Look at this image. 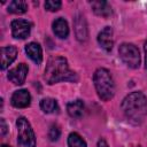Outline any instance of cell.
Instances as JSON below:
<instances>
[{"label": "cell", "instance_id": "15", "mask_svg": "<svg viewBox=\"0 0 147 147\" xmlns=\"http://www.w3.org/2000/svg\"><path fill=\"white\" fill-rule=\"evenodd\" d=\"M52 28H53V32L56 37L61 38V39H65L69 34V26H68V22L62 18V17H59L56 18L53 24H52Z\"/></svg>", "mask_w": 147, "mask_h": 147}, {"label": "cell", "instance_id": "1", "mask_svg": "<svg viewBox=\"0 0 147 147\" xmlns=\"http://www.w3.org/2000/svg\"><path fill=\"white\" fill-rule=\"evenodd\" d=\"M121 107L126 119L133 125H140L147 116V98L142 92L136 91L126 95Z\"/></svg>", "mask_w": 147, "mask_h": 147}, {"label": "cell", "instance_id": "9", "mask_svg": "<svg viewBox=\"0 0 147 147\" xmlns=\"http://www.w3.org/2000/svg\"><path fill=\"white\" fill-rule=\"evenodd\" d=\"M98 42L107 52H110L114 46V32L110 26L103 28L98 34Z\"/></svg>", "mask_w": 147, "mask_h": 147}, {"label": "cell", "instance_id": "16", "mask_svg": "<svg viewBox=\"0 0 147 147\" xmlns=\"http://www.w3.org/2000/svg\"><path fill=\"white\" fill-rule=\"evenodd\" d=\"M40 108L46 114H54L59 113V105L57 101L53 98H44L40 101Z\"/></svg>", "mask_w": 147, "mask_h": 147}, {"label": "cell", "instance_id": "4", "mask_svg": "<svg viewBox=\"0 0 147 147\" xmlns=\"http://www.w3.org/2000/svg\"><path fill=\"white\" fill-rule=\"evenodd\" d=\"M17 127V146L18 147H36L34 132L25 117H18L16 121Z\"/></svg>", "mask_w": 147, "mask_h": 147}, {"label": "cell", "instance_id": "13", "mask_svg": "<svg viewBox=\"0 0 147 147\" xmlns=\"http://www.w3.org/2000/svg\"><path fill=\"white\" fill-rule=\"evenodd\" d=\"M25 53L36 64L42 62V49L38 42H29L25 46Z\"/></svg>", "mask_w": 147, "mask_h": 147}, {"label": "cell", "instance_id": "19", "mask_svg": "<svg viewBox=\"0 0 147 147\" xmlns=\"http://www.w3.org/2000/svg\"><path fill=\"white\" fill-rule=\"evenodd\" d=\"M60 134H61V130H60L59 125L53 124L49 127V131H48V138H49V140L51 141H56L60 138Z\"/></svg>", "mask_w": 147, "mask_h": 147}, {"label": "cell", "instance_id": "22", "mask_svg": "<svg viewBox=\"0 0 147 147\" xmlns=\"http://www.w3.org/2000/svg\"><path fill=\"white\" fill-rule=\"evenodd\" d=\"M96 147H109V146H108V144L106 142V140H103V139H100V140L98 141V145H96Z\"/></svg>", "mask_w": 147, "mask_h": 147}, {"label": "cell", "instance_id": "24", "mask_svg": "<svg viewBox=\"0 0 147 147\" xmlns=\"http://www.w3.org/2000/svg\"><path fill=\"white\" fill-rule=\"evenodd\" d=\"M1 147H10V146H8V145H5V144H3V145H1Z\"/></svg>", "mask_w": 147, "mask_h": 147}, {"label": "cell", "instance_id": "12", "mask_svg": "<svg viewBox=\"0 0 147 147\" xmlns=\"http://www.w3.org/2000/svg\"><path fill=\"white\" fill-rule=\"evenodd\" d=\"M91 7L95 15L101 17H108L111 15V6L108 1L105 0H95L91 2Z\"/></svg>", "mask_w": 147, "mask_h": 147}, {"label": "cell", "instance_id": "8", "mask_svg": "<svg viewBox=\"0 0 147 147\" xmlns=\"http://www.w3.org/2000/svg\"><path fill=\"white\" fill-rule=\"evenodd\" d=\"M10 102L15 108H26L31 103V95L28 90H17L13 93Z\"/></svg>", "mask_w": 147, "mask_h": 147}, {"label": "cell", "instance_id": "14", "mask_svg": "<svg viewBox=\"0 0 147 147\" xmlns=\"http://www.w3.org/2000/svg\"><path fill=\"white\" fill-rule=\"evenodd\" d=\"M84 110H85V105L80 99L70 101L67 105V113L72 118H80L84 114Z\"/></svg>", "mask_w": 147, "mask_h": 147}, {"label": "cell", "instance_id": "18", "mask_svg": "<svg viewBox=\"0 0 147 147\" xmlns=\"http://www.w3.org/2000/svg\"><path fill=\"white\" fill-rule=\"evenodd\" d=\"M68 147H87V145L77 132H71L68 137Z\"/></svg>", "mask_w": 147, "mask_h": 147}, {"label": "cell", "instance_id": "23", "mask_svg": "<svg viewBox=\"0 0 147 147\" xmlns=\"http://www.w3.org/2000/svg\"><path fill=\"white\" fill-rule=\"evenodd\" d=\"M144 52H145V68L147 69V41L144 44Z\"/></svg>", "mask_w": 147, "mask_h": 147}, {"label": "cell", "instance_id": "11", "mask_svg": "<svg viewBox=\"0 0 147 147\" xmlns=\"http://www.w3.org/2000/svg\"><path fill=\"white\" fill-rule=\"evenodd\" d=\"M17 56V48L15 46H5L1 48V69L5 70L11 64Z\"/></svg>", "mask_w": 147, "mask_h": 147}, {"label": "cell", "instance_id": "3", "mask_svg": "<svg viewBox=\"0 0 147 147\" xmlns=\"http://www.w3.org/2000/svg\"><path fill=\"white\" fill-rule=\"evenodd\" d=\"M93 83L98 96L103 101H109L115 95V83L110 71L106 68H99L93 75Z\"/></svg>", "mask_w": 147, "mask_h": 147}, {"label": "cell", "instance_id": "7", "mask_svg": "<svg viewBox=\"0 0 147 147\" xmlns=\"http://www.w3.org/2000/svg\"><path fill=\"white\" fill-rule=\"evenodd\" d=\"M29 68L25 63H20L15 68L10 69L7 74V78L15 85H22L25 82Z\"/></svg>", "mask_w": 147, "mask_h": 147}, {"label": "cell", "instance_id": "6", "mask_svg": "<svg viewBox=\"0 0 147 147\" xmlns=\"http://www.w3.org/2000/svg\"><path fill=\"white\" fill-rule=\"evenodd\" d=\"M11 34L16 39H25L31 31V23L26 20H14L10 24Z\"/></svg>", "mask_w": 147, "mask_h": 147}, {"label": "cell", "instance_id": "21", "mask_svg": "<svg viewBox=\"0 0 147 147\" xmlns=\"http://www.w3.org/2000/svg\"><path fill=\"white\" fill-rule=\"evenodd\" d=\"M0 132H1V136H5L7 132V124L3 118H0Z\"/></svg>", "mask_w": 147, "mask_h": 147}, {"label": "cell", "instance_id": "2", "mask_svg": "<svg viewBox=\"0 0 147 147\" xmlns=\"http://www.w3.org/2000/svg\"><path fill=\"white\" fill-rule=\"evenodd\" d=\"M44 79L47 84H56L60 82H72L76 83L78 80V76L76 72L70 70L68 65V61L63 56H52L46 64Z\"/></svg>", "mask_w": 147, "mask_h": 147}, {"label": "cell", "instance_id": "17", "mask_svg": "<svg viewBox=\"0 0 147 147\" xmlns=\"http://www.w3.org/2000/svg\"><path fill=\"white\" fill-rule=\"evenodd\" d=\"M7 10L11 14H24L28 10V3L23 0H13Z\"/></svg>", "mask_w": 147, "mask_h": 147}, {"label": "cell", "instance_id": "5", "mask_svg": "<svg viewBox=\"0 0 147 147\" xmlns=\"http://www.w3.org/2000/svg\"><path fill=\"white\" fill-rule=\"evenodd\" d=\"M118 55L121 60L130 68L137 69L140 65V53L137 46L133 44L124 42L118 48Z\"/></svg>", "mask_w": 147, "mask_h": 147}, {"label": "cell", "instance_id": "10", "mask_svg": "<svg viewBox=\"0 0 147 147\" xmlns=\"http://www.w3.org/2000/svg\"><path fill=\"white\" fill-rule=\"evenodd\" d=\"M74 26H75V34L78 41L84 42L87 40V24L85 21V17L82 15H77L74 22Z\"/></svg>", "mask_w": 147, "mask_h": 147}, {"label": "cell", "instance_id": "20", "mask_svg": "<svg viewBox=\"0 0 147 147\" xmlns=\"http://www.w3.org/2000/svg\"><path fill=\"white\" fill-rule=\"evenodd\" d=\"M61 6H62V2L59 0H55V1L54 0H47L45 2V8L48 11H56L61 8Z\"/></svg>", "mask_w": 147, "mask_h": 147}]
</instances>
